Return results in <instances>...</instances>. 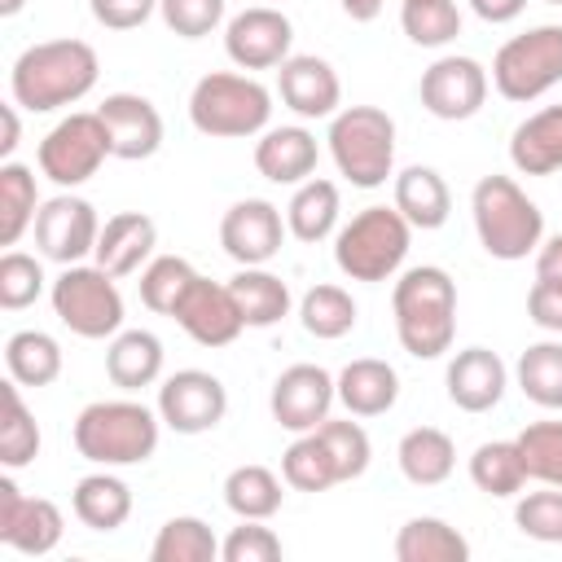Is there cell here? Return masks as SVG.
Listing matches in <instances>:
<instances>
[{
    "mask_svg": "<svg viewBox=\"0 0 562 562\" xmlns=\"http://www.w3.org/2000/svg\"><path fill=\"white\" fill-rule=\"evenodd\" d=\"M66 518L48 496H22L18 483L0 479V540L26 558H44L61 544Z\"/></svg>",
    "mask_w": 562,
    "mask_h": 562,
    "instance_id": "obj_14",
    "label": "cell"
},
{
    "mask_svg": "<svg viewBox=\"0 0 562 562\" xmlns=\"http://www.w3.org/2000/svg\"><path fill=\"white\" fill-rule=\"evenodd\" d=\"M334 382H338V400L351 417H382L400 400V373L378 356L351 360Z\"/></svg>",
    "mask_w": 562,
    "mask_h": 562,
    "instance_id": "obj_24",
    "label": "cell"
},
{
    "mask_svg": "<svg viewBox=\"0 0 562 562\" xmlns=\"http://www.w3.org/2000/svg\"><path fill=\"white\" fill-rule=\"evenodd\" d=\"M514 522L522 536L540 540V544H562V487L553 492H527L514 505Z\"/></svg>",
    "mask_w": 562,
    "mask_h": 562,
    "instance_id": "obj_47",
    "label": "cell"
},
{
    "mask_svg": "<svg viewBox=\"0 0 562 562\" xmlns=\"http://www.w3.org/2000/svg\"><path fill=\"white\" fill-rule=\"evenodd\" d=\"M193 263L189 259H180V255H158V259H149L145 268H140V303L149 307V312H158V316H171L176 312V303L184 299V290L193 285Z\"/></svg>",
    "mask_w": 562,
    "mask_h": 562,
    "instance_id": "obj_42",
    "label": "cell"
},
{
    "mask_svg": "<svg viewBox=\"0 0 562 562\" xmlns=\"http://www.w3.org/2000/svg\"><path fill=\"white\" fill-rule=\"evenodd\" d=\"M35 215H40L35 176H31V167L9 158L0 167V246H18V237L26 228H35Z\"/></svg>",
    "mask_w": 562,
    "mask_h": 562,
    "instance_id": "obj_34",
    "label": "cell"
},
{
    "mask_svg": "<svg viewBox=\"0 0 562 562\" xmlns=\"http://www.w3.org/2000/svg\"><path fill=\"white\" fill-rule=\"evenodd\" d=\"M338 184L325 180V176H312L294 189L290 206H285V228L299 237V241H325L334 228H338Z\"/></svg>",
    "mask_w": 562,
    "mask_h": 562,
    "instance_id": "obj_30",
    "label": "cell"
},
{
    "mask_svg": "<svg viewBox=\"0 0 562 562\" xmlns=\"http://www.w3.org/2000/svg\"><path fill=\"white\" fill-rule=\"evenodd\" d=\"M88 9L105 31H136L154 18L158 0H88Z\"/></svg>",
    "mask_w": 562,
    "mask_h": 562,
    "instance_id": "obj_50",
    "label": "cell"
},
{
    "mask_svg": "<svg viewBox=\"0 0 562 562\" xmlns=\"http://www.w3.org/2000/svg\"><path fill=\"white\" fill-rule=\"evenodd\" d=\"M338 400V382L321 369V364H290L277 382H272V395H268V408L277 417V426L303 435V430H316L325 417H329V404Z\"/></svg>",
    "mask_w": 562,
    "mask_h": 562,
    "instance_id": "obj_18",
    "label": "cell"
},
{
    "mask_svg": "<svg viewBox=\"0 0 562 562\" xmlns=\"http://www.w3.org/2000/svg\"><path fill=\"white\" fill-rule=\"evenodd\" d=\"M70 509L92 531H119L127 522V514H132V487L119 474H110V465H105L101 474H83L75 483Z\"/></svg>",
    "mask_w": 562,
    "mask_h": 562,
    "instance_id": "obj_28",
    "label": "cell"
},
{
    "mask_svg": "<svg viewBox=\"0 0 562 562\" xmlns=\"http://www.w3.org/2000/svg\"><path fill=\"white\" fill-rule=\"evenodd\" d=\"M544 4H562V0H544Z\"/></svg>",
    "mask_w": 562,
    "mask_h": 562,
    "instance_id": "obj_57",
    "label": "cell"
},
{
    "mask_svg": "<svg viewBox=\"0 0 562 562\" xmlns=\"http://www.w3.org/2000/svg\"><path fill=\"white\" fill-rule=\"evenodd\" d=\"M101 61L97 48L83 40H44L18 53L13 70H9V92L22 110L31 114H48L61 105L83 101L97 88Z\"/></svg>",
    "mask_w": 562,
    "mask_h": 562,
    "instance_id": "obj_1",
    "label": "cell"
},
{
    "mask_svg": "<svg viewBox=\"0 0 562 562\" xmlns=\"http://www.w3.org/2000/svg\"><path fill=\"white\" fill-rule=\"evenodd\" d=\"M316 158H321L316 136L307 127H299V123L294 127H268L255 140V167L272 184H303V180H312Z\"/></svg>",
    "mask_w": 562,
    "mask_h": 562,
    "instance_id": "obj_23",
    "label": "cell"
},
{
    "mask_svg": "<svg viewBox=\"0 0 562 562\" xmlns=\"http://www.w3.org/2000/svg\"><path fill=\"white\" fill-rule=\"evenodd\" d=\"M487 101V70L474 57H439L422 70V105L443 119V123H461L474 119Z\"/></svg>",
    "mask_w": 562,
    "mask_h": 562,
    "instance_id": "obj_15",
    "label": "cell"
},
{
    "mask_svg": "<svg viewBox=\"0 0 562 562\" xmlns=\"http://www.w3.org/2000/svg\"><path fill=\"white\" fill-rule=\"evenodd\" d=\"M281 479L294 487V492H329L338 483V470H334V457L325 448V439L316 430H303L285 452H281Z\"/></svg>",
    "mask_w": 562,
    "mask_h": 562,
    "instance_id": "obj_38",
    "label": "cell"
},
{
    "mask_svg": "<svg viewBox=\"0 0 562 562\" xmlns=\"http://www.w3.org/2000/svg\"><path fill=\"white\" fill-rule=\"evenodd\" d=\"M281 237H285L281 211L272 202H263V198L233 202L224 211V220H220V246L241 268H263L268 259H277Z\"/></svg>",
    "mask_w": 562,
    "mask_h": 562,
    "instance_id": "obj_17",
    "label": "cell"
},
{
    "mask_svg": "<svg viewBox=\"0 0 562 562\" xmlns=\"http://www.w3.org/2000/svg\"><path fill=\"white\" fill-rule=\"evenodd\" d=\"M220 558L224 562H277L281 536L272 527H263V518H241V527H233L220 540Z\"/></svg>",
    "mask_w": 562,
    "mask_h": 562,
    "instance_id": "obj_48",
    "label": "cell"
},
{
    "mask_svg": "<svg viewBox=\"0 0 562 562\" xmlns=\"http://www.w3.org/2000/svg\"><path fill=\"white\" fill-rule=\"evenodd\" d=\"M518 386L540 408H562V342H531L518 356Z\"/></svg>",
    "mask_w": 562,
    "mask_h": 562,
    "instance_id": "obj_41",
    "label": "cell"
},
{
    "mask_svg": "<svg viewBox=\"0 0 562 562\" xmlns=\"http://www.w3.org/2000/svg\"><path fill=\"white\" fill-rule=\"evenodd\" d=\"M228 290L246 316V329H268L281 316H290V285L268 268H241L228 281Z\"/></svg>",
    "mask_w": 562,
    "mask_h": 562,
    "instance_id": "obj_32",
    "label": "cell"
},
{
    "mask_svg": "<svg viewBox=\"0 0 562 562\" xmlns=\"http://www.w3.org/2000/svg\"><path fill=\"white\" fill-rule=\"evenodd\" d=\"M215 558H220V540H215L211 522H202L193 514L167 518L149 544V562H215Z\"/></svg>",
    "mask_w": 562,
    "mask_h": 562,
    "instance_id": "obj_35",
    "label": "cell"
},
{
    "mask_svg": "<svg viewBox=\"0 0 562 562\" xmlns=\"http://www.w3.org/2000/svg\"><path fill=\"white\" fill-rule=\"evenodd\" d=\"M48 299L57 321L79 338H114L123 329V294L114 277L97 263H70L53 281Z\"/></svg>",
    "mask_w": 562,
    "mask_h": 562,
    "instance_id": "obj_8",
    "label": "cell"
},
{
    "mask_svg": "<svg viewBox=\"0 0 562 562\" xmlns=\"http://www.w3.org/2000/svg\"><path fill=\"white\" fill-rule=\"evenodd\" d=\"M382 4H386V0H342V13H347L351 22H373V18L382 13Z\"/></svg>",
    "mask_w": 562,
    "mask_h": 562,
    "instance_id": "obj_55",
    "label": "cell"
},
{
    "mask_svg": "<svg viewBox=\"0 0 562 562\" xmlns=\"http://www.w3.org/2000/svg\"><path fill=\"white\" fill-rule=\"evenodd\" d=\"M509 162L522 176H553L562 167V105H544L514 127Z\"/></svg>",
    "mask_w": 562,
    "mask_h": 562,
    "instance_id": "obj_25",
    "label": "cell"
},
{
    "mask_svg": "<svg viewBox=\"0 0 562 562\" xmlns=\"http://www.w3.org/2000/svg\"><path fill=\"white\" fill-rule=\"evenodd\" d=\"M158 13L176 35L202 40L224 22V0H158Z\"/></svg>",
    "mask_w": 562,
    "mask_h": 562,
    "instance_id": "obj_49",
    "label": "cell"
},
{
    "mask_svg": "<svg viewBox=\"0 0 562 562\" xmlns=\"http://www.w3.org/2000/svg\"><path fill=\"white\" fill-rule=\"evenodd\" d=\"M22 4H26V0H0V18H13V13H22Z\"/></svg>",
    "mask_w": 562,
    "mask_h": 562,
    "instance_id": "obj_56",
    "label": "cell"
},
{
    "mask_svg": "<svg viewBox=\"0 0 562 562\" xmlns=\"http://www.w3.org/2000/svg\"><path fill=\"white\" fill-rule=\"evenodd\" d=\"M0 119H4V136H0V158L9 162V158H13V149H18V136H22V127H18V101H13V105H4V110H0Z\"/></svg>",
    "mask_w": 562,
    "mask_h": 562,
    "instance_id": "obj_54",
    "label": "cell"
},
{
    "mask_svg": "<svg viewBox=\"0 0 562 562\" xmlns=\"http://www.w3.org/2000/svg\"><path fill=\"white\" fill-rule=\"evenodd\" d=\"M40 294H44V268H40V259L9 246L4 259H0V307L4 312H22Z\"/></svg>",
    "mask_w": 562,
    "mask_h": 562,
    "instance_id": "obj_46",
    "label": "cell"
},
{
    "mask_svg": "<svg viewBox=\"0 0 562 562\" xmlns=\"http://www.w3.org/2000/svg\"><path fill=\"white\" fill-rule=\"evenodd\" d=\"M470 211H474V233H479V246L492 255V259H505V263H518L527 259L531 250H540V237H544V215L540 206L518 189L514 176H483L470 193Z\"/></svg>",
    "mask_w": 562,
    "mask_h": 562,
    "instance_id": "obj_3",
    "label": "cell"
},
{
    "mask_svg": "<svg viewBox=\"0 0 562 562\" xmlns=\"http://www.w3.org/2000/svg\"><path fill=\"white\" fill-rule=\"evenodd\" d=\"M105 158H114V154H110V136H105V123H101L97 110L66 114L40 140V171L61 189H75V184L92 180Z\"/></svg>",
    "mask_w": 562,
    "mask_h": 562,
    "instance_id": "obj_10",
    "label": "cell"
},
{
    "mask_svg": "<svg viewBox=\"0 0 562 562\" xmlns=\"http://www.w3.org/2000/svg\"><path fill=\"white\" fill-rule=\"evenodd\" d=\"M470 9H474L483 22L501 26V22H514V18L527 9V0H470Z\"/></svg>",
    "mask_w": 562,
    "mask_h": 562,
    "instance_id": "obj_52",
    "label": "cell"
},
{
    "mask_svg": "<svg viewBox=\"0 0 562 562\" xmlns=\"http://www.w3.org/2000/svg\"><path fill=\"white\" fill-rule=\"evenodd\" d=\"M334 167L356 189H382L395 167V119L378 105H347L329 119Z\"/></svg>",
    "mask_w": 562,
    "mask_h": 562,
    "instance_id": "obj_6",
    "label": "cell"
},
{
    "mask_svg": "<svg viewBox=\"0 0 562 562\" xmlns=\"http://www.w3.org/2000/svg\"><path fill=\"white\" fill-rule=\"evenodd\" d=\"M290 44H294V26L272 4H250L237 18H228V26H224V53L241 70L281 66L290 57Z\"/></svg>",
    "mask_w": 562,
    "mask_h": 562,
    "instance_id": "obj_13",
    "label": "cell"
},
{
    "mask_svg": "<svg viewBox=\"0 0 562 562\" xmlns=\"http://www.w3.org/2000/svg\"><path fill=\"white\" fill-rule=\"evenodd\" d=\"M470 479H474V487L487 492V496H514V492H522V483H527V465H522L518 439H492V443H479L474 457H470Z\"/></svg>",
    "mask_w": 562,
    "mask_h": 562,
    "instance_id": "obj_37",
    "label": "cell"
},
{
    "mask_svg": "<svg viewBox=\"0 0 562 562\" xmlns=\"http://www.w3.org/2000/svg\"><path fill=\"white\" fill-rule=\"evenodd\" d=\"M316 435L325 439V448H329V457H334V470H338V483H351V479H360L364 470H369V457H373V443H369V435H364V426L360 422H321L316 426Z\"/></svg>",
    "mask_w": 562,
    "mask_h": 562,
    "instance_id": "obj_45",
    "label": "cell"
},
{
    "mask_svg": "<svg viewBox=\"0 0 562 562\" xmlns=\"http://www.w3.org/2000/svg\"><path fill=\"white\" fill-rule=\"evenodd\" d=\"M492 83L505 101H536L562 83V26L544 22L501 44L492 57Z\"/></svg>",
    "mask_w": 562,
    "mask_h": 562,
    "instance_id": "obj_9",
    "label": "cell"
},
{
    "mask_svg": "<svg viewBox=\"0 0 562 562\" xmlns=\"http://www.w3.org/2000/svg\"><path fill=\"white\" fill-rule=\"evenodd\" d=\"M299 321H303V329L312 338L334 342V338H342V334L356 329V299L342 285H329V281L325 285H312L303 294V303H299Z\"/></svg>",
    "mask_w": 562,
    "mask_h": 562,
    "instance_id": "obj_39",
    "label": "cell"
},
{
    "mask_svg": "<svg viewBox=\"0 0 562 562\" xmlns=\"http://www.w3.org/2000/svg\"><path fill=\"white\" fill-rule=\"evenodd\" d=\"M105 373L119 391L154 386L162 373V342L149 329H119L105 347Z\"/></svg>",
    "mask_w": 562,
    "mask_h": 562,
    "instance_id": "obj_26",
    "label": "cell"
},
{
    "mask_svg": "<svg viewBox=\"0 0 562 562\" xmlns=\"http://www.w3.org/2000/svg\"><path fill=\"white\" fill-rule=\"evenodd\" d=\"M395 211L413 224V228H443L448 211H452V193L448 180L435 167H404L395 176Z\"/></svg>",
    "mask_w": 562,
    "mask_h": 562,
    "instance_id": "obj_27",
    "label": "cell"
},
{
    "mask_svg": "<svg viewBox=\"0 0 562 562\" xmlns=\"http://www.w3.org/2000/svg\"><path fill=\"white\" fill-rule=\"evenodd\" d=\"M395 461H400V474H404L408 483L435 487V483H443V479L452 474V465H457V443H452V435L439 430V426H413V430L400 439Z\"/></svg>",
    "mask_w": 562,
    "mask_h": 562,
    "instance_id": "obj_29",
    "label": "cell"
},
{
    "mask_svg": "<svg viewBox=\"0 0 562 562\" xmlns=\"http://www.w3.org/2000/svg\"><path fill=\"white\" fill-rule=\"evenodd\" d=\"M4 369L18 386H48L61 378V347L44 329H18L4 342Z\"/></svg>",
    "mask_w": 562,
    "mask_h": 562,
    "instance_id": "obj_33",
    "label": "cell"
},
{
    "mask_svg": "<svg viewBox=\"0 0 562 562\" xmlns=\"http://www.w3.org/2000/svg\"><path fill=\"white\" fill-rule=\"evenodd\" d=\"M536 277L562 281V233H558V237H549V241L536 250Z\"/></svg>",
    "mask_w": 562,
    "mask_h": 562,
    "instance_id": "obj_53",
    "label": "cell"
},
{
    "mask_svg": "<svg viewBox=\"0 0 562 562\" xmlns=\"http://www.w3.org/2000/svg\"><path fill=\"white\" fill-rule=\"evenodd\" d=\"M162 417L136 400H97L75 417V448L92 465H140L158 448Z\"/></svg>",
    "mask_w": 562,
    "mask_h": 562,
    "instance_id": "obj_4",
    "label": "cell"
},
{
    "mask_svg": "<svg viewBox=\"0 0 562 562\" xmlns=\"http://www.w3.org/2000/svg\"><path fill=\"white\" fill-rule=\"evenodd\" d=\"M443 382H448V400H452L461 413H487V408L501 404L509 373H505V360H501L496 351H487V347H465V351H457V356L448 360Z\"/></svg>",
    "mask_w": 562,
    "mask_h": 562,
    "instance_id": "obj_21",
    "label": "cell"
},
{
    "mask_svg": "<svg viewBox=\"0 0 562 562\" xmlns=\"http://www.w3.org/2000/svg\"><path fill=\"white\" fill-rule=\"evenodd\" d=\"M395 558L400 562H470V540L448 527L443 518H408L395 536Z\"/></svg>",
    "mask_w": 562,
    "mask_h": 562,
    "instance_id": "obj_31",
    "label": "cell"
},
{
    "mask_svg": "<svg viewBox=\"0 0 562 562\" xmlns=\"http://www.w3.org/2000/svg\"><path fill=\"white\" fill-rule=\"evenodd\" d=\"M281 479L268 470V465H237V470H228V479H224V505L237 514V518H272L277 509H281Z\"/></svg>",
    "mask_w": 562,
    "mask_h": 562,
    "instance_id": "obj_36",
    "label": "cell"
},
{
    "mask_svg": "<svg viewBox=\"0 0 562 562\" xmlns=\"http://www.w3.org/2000/svg\"><path fill=\"white\" fill-rule=\"evenodd\" d=\"M518 452H522L527 479L562 487V422H531L518 435Z\"/></svg>",
    "mask_w": 562,
    "mask_h": 562,
    "instance_id": "obj_44",
    "label": "cell"
},
{
    "mask_svg": "<svg viewBox=\"0 0 562 562\" xmlns=\"http://www.w3.org/2000/svg\"><path fill=\"white\" fill-rule=\"evenodd\" d=\"M97 237H101V220L92 211L88 198H75V193H57L48 202H40V215H35V246L44 259L70 268V263H83L92 250H97Z\"/></svg>",
    "mask_w": 562,
    "mask_h": 562,
    "instance_id": "obj_11",
    "label": "cell"
},
{
    "mask_svg": "<svg viewBox=\"0 0 562 562\" xmlns=\"http://www.w3.org/2000/svg\"><path fill=\"white\" fill-rule=\"evenodd\" d=\"M413 224L395 206H364L334 237V263L351 281H386L408 255Z\"/></svg>",
    "mask_w": 562,
    "mask_h": 562,
    "instance_id": "obj_7",
    "label": "cell"
},
{
    "mask_svg": "<svg viewBox=\"0 0 562 562\" xmlns=\"http://www.w3.org/2000/svg\"><path fill=\"white\" fill-rule=\"evenodd\" d=\"M527 316H531L540 329L562 334V281L536 277V285L527 290Z\"/></svg>",
    "mask_w": 562,
    "mask_h": 562,
    "instance_id": "obj_51",
    "label": "cell"
},
{
    "mask_svg": "<svg viewBox=\"0 0 562 562\" xmlns=\"http://www.w3.org/2000/svg\"><path fill=\"white\" fill-rule=\"evenodd\" d=\"M40 457V426L31 417V408L22 404L18 382H4V422H0V461L4 470H22Z\"/></svg>",
    "mask_w": 562,
    "mask_h": 562,
    "instance_id": "obj_40",
    "label": "cell"
},
{
    "mask_svg": "<svg viewBox=\"0 0 562 562\" xmlns=\"http://www.w3.org/2000/svg\"><path fill=\"white\" fill-rule=\"evenodd\" d=\"M224 413H228V391L206 369H180L158 386V417L176 435H206L224 422Z\"/></svg>",
    "mask_w": 562,
    "mask_h": 562,
    "instance_id": "obj_12",
    "label": "cell"
},
{
    "mask_svg": "<svg viewBox=\"0 0 562 562\" xmlns=\"http://www.w3.org/2000/svg\"><path fill=\"white\" fill-rule=\"evenodd\" d=\"M277 92H281V101L299 119H334L338 114V101H342L338 70L325 57H316V53L285 57L281 70H277Z\"/></svg>",
    "mask_w": 562,
    "mask_h": 562,
    "instance_id": "obj_20",
    "label": "cell"
},
{
    "mask_svg": "<svg viewBox=\"0 0 562 562\" xmlns=\"http://www.w3.org/2000/svg\"><path fill=\"white\" fill-rule=\"evenodd\" d=\"M400 26L422 48H443L461 35V9L457 0H404Z\"/></svg>",
    "mask_w": 562,
    "mask_h": 562,
    "instance_id": "obj_43",
    "label": "cell"
},
{
    "mask_svg": "<svg viewBox=\"0 0 562 562\" xmlns=\"http://www.w3.org/2000/svg\"><path fill=\"white\" fill-rule=\"evenodd\" d=\"M189 119L202 136H224V140L255 136V132H268L272 92L250 75L211 70L189 92Z\"/></svg>",
    "mask_w": 562,
    "mask_h": 562,
    "instance_id": "obj_5",
    "label": "cell"
},
{
    "mask_svg": "<svg viewBox=\"0 0 562 562\" xmlns=\"http://www.w3.org/2000/svg\"><path fill=\"white\" fill-rule=\"evenodd\" d=\"M97 114L105 123L114 158L140 162V158L158 154V145H162V114H158V105L149 97H140V92H110L97 105Z\"/></svg>",
    "mask_w": 562,
    "mask_h": 562,
    "instance_id": "obj_19",
    "label": "cell"
},
{
    "mask_svg": "<svg viewBox=\"0 0 562 562\" xmlns=\"http://www.w3.org/2000/svg\"><path fill=\"white\" fill-rule=\"evenodd\" d=\"M400 347L417 360H439L457 338V281L435 268H408L391 290Z\"/></svg>",
    "mask_w": 562,
    "mask_h": 562,
    "instance_id": "obj_2",
    "label": "cell"
},
{
    "mask_svg": "<svg viewBox=\"0 0 562 562\" xmlns=\"http://www.w3.org/2000/svg\"><path fill=\"white\" fill-rule=\"evenodd\" d=\"M171 316L198 347H228L246 329V316H241L228 281H211V277H193V285L184 290V299L176 303Z\"/></svg>",
    "mask_w": 562,
    "mask_h": 562,
    "instance_id": "obj_16",
    "label": "cell"
},
{
    "mask_svg": "<svg viewBox=\"0 0 562 562\" xmlns=\"http://www.w3.org/2000/svg\"><path fill=\"white\" fill-rule=\"evenodd\" d=\"M154 241H158V224L145 211H119V215H110L101 224V237H97L92 259L110 277H132L154 255Z\"/></svg>",
    "mask_w": 562,
    "mask_h": 562,
    "instance_id": "obj_22",
    "label": "cell"
}]
</instances>
